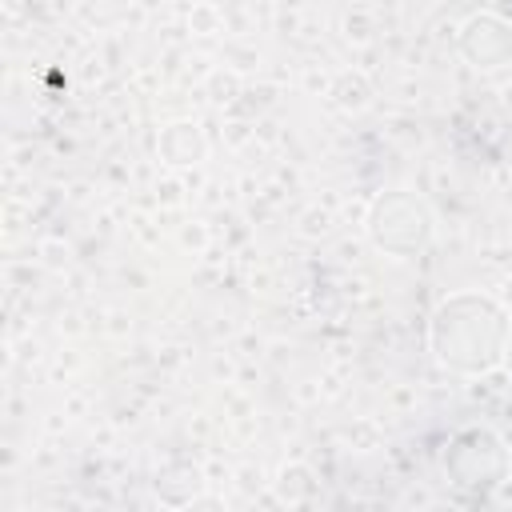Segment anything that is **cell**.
I'll list each match as a JSON object with an SVG mask.
<instances>
[{"instance_id": "9a60e30c", "label": "cell", "mask_w": 512, "mask_h": 512, "mask_svg": "<svg viewBox=\"0 0 512 512\" xmlns=\"http://www.w3.org/2000/svg\"><path fill=\"white\" fill-rule=\"evenodd\" d=\"M156 192H164V200H176V192H180V188H176V184H172V180H168V184H160V188H156Z\"/></svg>"}, {"instance_id": "5b68a950", "label": "cell", "mask_w": 512, "mask_h": 512, "mask_svg": "<svg viewBox=\"0 0 512 512\" xmlns=\"http://www.w3.org/2000/svg\"><path fill=\"white\" fill-rule=\"evenodd\" d=\"M212 144H208V132L200 128V120L192 116H176L168 124H160L156 132V156L164 168L172 172H184V168H200L208 160Z\"/></svg>"}, {"instance_id": "6da1fadb", "label": "cell", "mask_w": 512, "mask_h": 512, "mask_svg": "<svg viewBox=\"0 0 512 512\" xmlns=\"http://www.w3.org/2000/svg\"><path fill=\"white\" fill-rule=\"evenodd\" d=\"M512 336V312L500 296L480 288H456L428 312V352L452 376H488L504 368Z\"/></svg>"}, {"instance_id": "30bf717a", "label": "cell", "mask_w": 512, "mask_h": 512, "mask_svg": "<svg viewBox=\"0 0 512 512\" xmlns=\"http://www.w3.org/2000/svg\"><path fill=\"white\" fill-rule=\"evenodd\" d=\"M208 96H212L216 104L236 100V96H240V76H236L232 68H228V72H224V68H216V72L208 76Z\"/></svg>"}, {"instance_id": "7c38bea8", "label": "cell", "mask_w": 512, "mask_h": 512, "mask_svg": "<svg viewBox=\"0 0 512 512\" xmlns=\"http://www.w3.org/2000/svg\"><path fill=\"white\" fill-rule=\"evenodd\" d=\"M188 28L200 32V36L220 32V8H212V4H196V8L188 12Z\"/></svg>"}, {"instance_id": "3957f363", "label": "cell", "mask_w": 512, "mask_h": 512, "mask_svg": "<svg viewBox=\"0 0 512 512\" xmlns=\"http://www.w3.org/2000/svg\"><path fill=\"white\" fill-rule=\"evenodd\" d=\"M440 464H444V476H448V484L456 492L480 496V492H492L496 484L508 480L512 452H508V444H504V436L496 428H488V424H464V428H456L448 436Z\"/></svg>"}, {"instance_id": "8fae6325", "label": "cell", "mask_w": 512, "mask_h": 512, "mask_svg": "<svg viewBox=\"0 0 512 512\" xmlns=\"http://www.w3.org/2000/svg\"><path fill=\"white\" fill-rule=\"evenodd\" d=\"M332 212L328 208H308L304 216H300V236H308V240H324V236H332Z\"/></svg>"}, {"instance_id": "277c9868", "label": "cell", "mask_w": 512, "mask_h": 512, "mask_svg": "<svg viewBox=\"0 0 512 512\" xmlns=\"http://www.w3.org/2000/svg\"><path fill=\"white\" fill-rule=\"evenodd\" d=\"M456 52L476 72H500L512 64V20L496 8H476L456 28Z\"/></svg>"}, {"instance_id": "4fadbf2b", "label": "cell", "mask_w": 512, "mask_h": 512, "mask_svg": "<svg viewBox=\"0 0 512 512\" xmlns=\"http://www.w3.org/2000/svg\"><path fill=\"white\" fill-rule=\"evenodd\" d=\"M180 512H228V504H224V496H216V492H200V496L188 500Z\"/></svg>"}, {"instance_id": "ba28073f", "label": "cell", "mask_w": 512, "mask_h": 512, "mask_svg": "<svg viewBox=\"0 0 512 512\" xmlns=\"http://www.w3.org/2000/svg\"><path fill=\"white\" fill-rule=\"evenodd\" d=\"M272 492L280 504H308L316 496V472L304 460H288L272 476Z\"/></svg>"}, {"instance_id": "7a4b0ae2", "label": "cell", "mask_w": 512, "mask_h": 512, "mask_svg": "<svg viewBox=\"0 0 512 512\" xmlns=\"http://www.w3.org/2000/svg\"><path fill=\"white\" fill-rule=\"evenodd\" d=\"M364 236L388 260H420L432 248V208L412 188H384L364 208Z\"/></svg>"}, {"instance_id": "9c48e42d", "label": "cell", "mask_w": 512, "mask_h": 512, "mask_svg": "<svg viewBox=\"0 0 512 512\" xmlns=\"http://www.w3.org/2000/svg\"><path fill=\"white\" fill-rule=\"evenodd\" d=\"M344 40L348 44H368L372 36H376V16L368 12V8H352V12H344Z\"/></svg>"}, {"instance_id": "52a82bcc", "label": "cell", "mask_w": 512, "mask_h": 512, "mask_svg": "<svg viewBox=\"0 0 512 512\" xmlns=\"http://www.w3.org/2000/svg\"><path fill=\"white\" fill-rule=\"evenodd\" d=\"M156 496L164 500V504H172L176 512L188 504V500H196L200 492H204V480H200V468L196 464H172V468H164L160 476H156Z\"/></svg>"}, {"instance_id": "5bb4252c", "label": "cell", "mask_w": 512, "mask_h": 512, "mask_svg": "<svg viewBox=\"0 0 512 512\" xmlns=\"http://www.w3.org/2000/svg\"><path fill=\"white\" fill-rule=\"evenodd\" d=\"M500 304L512 312V276H508V280H504V288H500Z\"/></svg>"}, {"instance_id": "2e32d148", "label": "cell", "mask_w": 512, "mask_h": 512, "mask_svg": "<svg viewBox=\"0 0 512 512\" xmlns=\"http://www.w3.org/2000/svg\"><path fill=\"white\" fill-rule=\"evenodd\" d=\"M504 372L512 376V336H508V348H504Z\"/></svg>"}, {"instance_id": "8992f818", "label": "cell", "mask_w": 512, "mask_h": 512, "mask_svg": "<svg viewBox=\"0 0 512 512\" xmlns=\"http://www.w3.org/2000/svg\"><path fill=\"white\" fill-rule=\"evenodd\" d=\"M372 96H376V88H372V80H368L360 68H340V72L328 80V100H332L340 112H348V116L364 112V108L372 104Z\"/></svg>"}]
</instances>
